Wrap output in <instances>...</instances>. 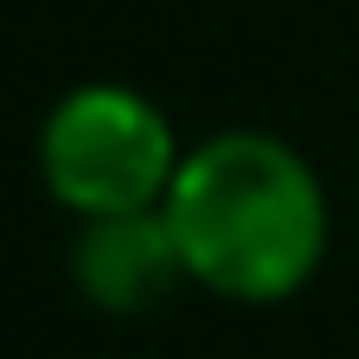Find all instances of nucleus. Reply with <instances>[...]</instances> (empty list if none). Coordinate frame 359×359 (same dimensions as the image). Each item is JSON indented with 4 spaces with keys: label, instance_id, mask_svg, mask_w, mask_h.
I'll use <instances>...</instances> for the list:
<instances>
[{
    "label": "nucleus",
    "instance_id": "3",
    "mask_svg": "<svg viewBox=\"0 0 359 359\" xmlns=\"http://www.w3.org/2000/svg\"><path fill=\"white\" fill-rule=\"evenodd\" d=\"M67 273L74 293L100 313H154L167 306L187 280L180 240L160 206L147 213H107V219H74V246H67Z\"/></svg>",
    "mask_w": 359,
    "mask_h": 359
},
{
    "label": "nucleus",
    "instance_id": "1",
    "mask_svg": "<svg viewBox=\"0 0 359 359\" xmlns=\"http://www.w3.org/2000/svg\"><path fill=\"white\" fill-rule=\"evenodd\" d=\"M167 226L187 280L233 306H280L313 286L333 240V206L293 140L266 127H226L187 147L167 187Z\"/></svg>",
    "mask_w": 359,
    "mask_h": 359
},
{
    "label": "nucleus",
    "instance_id": "2",
    "mask_svg": "<svg viewBox=\"0 0 359 359\" xmlns=\"http://www.w3.org/2000/svg\"><path fill=\"white\" fill-rule=\"evenodd\" d=\"M187 160L173 120L127 80H80L47 107L34 140L40 187L60 213L107 219L167 206V187Z\"/></svg>",
    "mask_w": 359,
    "mask_h": 359
}]
</instances>
